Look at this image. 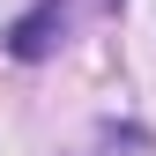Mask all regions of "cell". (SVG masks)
I'll return each mask as SVG.
<instances>
[{
  "instance_id": "cell-1",
  "label": "cell",
  "mask_w": 156,
  "mask_h": 156,
  "mask_svg": "<svg viewBox=\"0 0 156 156\" xmlns=\"http://www.w3.org/2000/svg\"><path fill=\"white\" fill-rule=\"evenodd\" d=\"M60 30H67V8H60V0H45V8H30L23 23L8 30V52H15V60H45V52L60 45Z\"/></svg>"
}]
</instances>
